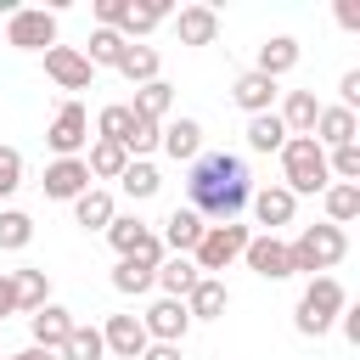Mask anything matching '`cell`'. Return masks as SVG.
<instances>
[{
	"mask_svg": "<svg viewBox=\"0 0 360 360\" xmlns=\"http://www.w3.org/2000/svg\"><path fill=\"white\" fill-rule=\"evenodd\" d=\"M6 276H11V292H17V315L22 309L34 315L39 304H51V276L45 270H6Z\"/></svg>",
	"mask_w": 360,
	"mask_h": 360,
	"instance_id": "cell-29",
	"label": "cell"
},
{
	"mask_svg": "<svg viewBox=\"0 0 360 360\" xmlns=\"http://www.w3.org/2000/svg\"><path fill=\"white\" fill-rule=\"evenodd\" d=\"M231 101H236L248 118H259V112H276V101H281V84L248 68V73H236V84H231Z\"/></svg>",
	"mask_w": 360,
	"mask_h": 360,
	"instance_id": "cell-13",
	"label": "cell"
},
{
	"mask_svg": "<svg viewBox=\"0 0 360 360\" xmlns=\"http://www.w3.org/2000/svg\"><path fill=\"white\" fill-rule=\"evenodd\" d=\"M158 68H163L158 45H124V56H118V73H124L135 90H141V84H152V79H163Z\"/></svg>",
	"mask_w": 360,
	"mask_h": 360,
	"instance_id": "cell-25",
	"label": "cell"
},
{
	"mask_svg": "<svg viewBox=\"0 0 360 360\" xmlns=\"http://www.w3.org/2000/svg\"><path fill=\"white\" fill-rule=\"evenodd\" d=\"M124 6L129 0H96V28H118L124 22Z\"/></svg>",
	"mask_w": 360,
	"mask_h": 360,
	"instance_id": "cell-41",
	"label": "cell"
},
{
	"mask_svg": "<svg viewBox=\"0 0 360 360\" xmlns=\"http://www.w3.org/2000/svg\"><path fill=\"white\" fill-rule=\"evenodd\" d=\"M169 17H174V11H169V0H141V6L129 0V6H124V22H118V34H124L129 45H146V34H152V28H163Z\"/></svg>",
	"mask_w": 360,
	"mask_h": 360,
	"instance_id": "cell-20",
	"label": "cell"
},
{
	"mask_svg": "<svg viewBox=\"0 0 360 360\" xmlns=\"http://www.w3.org/2000/svg\"><path fill=\"white\" fill-rule=\"evenodd\" d=\"M202 214H191V208H169V219H163V231H158V242H163V253H174V259H191V248L202 242Z\"/></svg>",
	"mask_w": 360,
	"mask_h": 360,
	"instance_id": "cell-14",
	"label": "cell"
},
{
	"mask_svg": "<svg viewBox=\"0 0 360 360\" xmlns=\"http://www.w3.org/2000/svg\"><path fill=\"white\" fill-rule=\"evenodd\" d=\"M6 315H17V292H11V276L0 270V321H6Z\"/></svg>",
	"mask_w": 360,
	"mask_h": 360,
	"instance_id": "cell-43",
	"label": "cell"
},
{
	"mask_svg": "<svg viewBox=\"0 0 360 360\" xmlns=\"http://www.w3.org/2000/svg\"><path fill=\"white\" fill-rule=\"evenodd\" d=\"M112 287L129 292V298H141V292H152V270L135 264V259H118V264H112Z\"/></svg>",
	"mask_w": 360,
	"mask_h": 360,
	"instance_id": "cell-38",
	"label": "cell"
},
{
	"mask_svg": "<svg viewBox=\"0 0 360 360\" xmlns=\"http://www.w3.org/2000/svg\"><path fill=\"white\" fill-rule=\"evenodd\" d=\"M338 107H349V112L360 107V68H349V73L338 79Z\"/></svg>",
	"mask_w": 360,
	"mask_h": 360,
	"instance_id": "cell-40",
	"label": "cell"
},
{
	"mask_svg": "<svg viewBox=\"0 0 360 360\" xmlns=\"http://www.w3.org/2000/svg\"><path fill=\"white\" fill-rule=\"evenodd\" d=\"M101 343H107V354H118V360H141V349H146L152 338H146L141 315H107V326H101Z\"/></svg>",
	"mask_w": 360,
	"mask_h": 360,
	"instance_id": "cell-17",
	"label": "cell"
},
{
	"mask_svg": "<svg viewBox=\"0 0 360 360\" xmlns=\"http://www.w3.org/2000/svg\"><path fill=\"white\" fill-rule=\"evenodd\" d=\"M309 141L321 146V152H332V146H349V141H360V118L349 112V107H321V118H315V129H309Z\"/></svg>",
	"mask_w": 360,
	"mask_h": 360,
	"instance_id": "cell-15",
	"label": "cell"
},
{
	"mask_svg": "<svg viewBox=\"0 0 360 360\" xmlns=\"http://www.w3.org/2000/svg\"><path fill=\"white\" fill-rule=\"evenodd\" d=\"M17 186H22V152L0 141V197H11Z\"/></svg>",
	"mask_w": 360,
	"mask_h": 360,
	"instance_id": "cell-39",
	"label": "cell"
},
{
	"mask_svg": "<svg viewBox=\"0 0 360 360\" xmlns=\"http://www.w3.org/2000/svg\"><path fill=\"white\" fill-rule=\"evenodd\" d=\"M349 309V292L338 276H309V287L298 292V309H292V326L298 338H326L338 326V315Z\"/></svg>",
	"mask_w": 360,
	"mask_h": 360,
	"instance_id": "cell-2",
	"label": "cell"
},
{
	"mask_svg": "<svg viewBox=\"0 0 360 360\" xmlns=\"http://www.w3.org/2000/svg\"><path fill=\"white\" fill-rule=\"evenodd\" d=\"M248 236H253V231H248V225H236V219H231V225H208V231H202V242L191 248L197 276H219L225 264H236V259H242V248H248Z\"/></svg>",
	"mask_w": 360,
	"mask_h": 360,
	"instance_id": "cell-5",
	"label": "cell"
},
{
	"mask_svg": "<svg viewBox=\"0 0 360 360\" xmlns=\"http://www.w3.org/2000/svg\"><path fill=\"white\" fill-rule=\"evenodd\" d=\"M112 214H118V202H112V191H101V186H90L84 197H73V219H79L84 231H107Z\"/></svg>",
	"mask_w": 360,
	"mask_h": 360,
	"instance_id": "cell-27",
	"label": "cell"
},
{
	"mask_svg": "<svg viewBox=\"0 0 360 360\" xmlns=\"http://www.w3.org/2000/svg\"><path fill=\"white\" fill-rule=\"evenodd\" d=\"M321 202H326V225H338V231L360 219V186H338V180H332V186L321 191Z\"/></svg>",
	"mask_w": 360,
	"mask_h": 360,
	"instance_id": "cell-30",
	"label": "cell"
},
{
	"mask_svg": "<svg viewBox=\"0 0 360 360\" xmlns=\"http://www.w3.org/2000/svg\"><path fill=\"white\" fill-rule=\"evenodd\" d=\"M129 129H135V112H129V101H112V107H101L96 112V141H129Z\"/></svg>",
	"mask_w": 360,
	"mask_h": 360,
	"instance_id": "cell-35",
	"label": "cell"
},
{
	"mask_svg": "<svg viewBox=\"0 0 360 360\" xmlns=\"http://www.w3.org/2000/svg\"><path fill=\"white\" fill-rule=\"evenodd\" d=\"M0 360H6V354H0Z\"/></svg>",
	"mask_w": 360,
	"mask_h": 360,
	"instance_id": "cell-47",
	"label": "cell"
},
{
	"mask_svg": "<svg viewBox=\"0 0 360 360\" xmlns=\"http://www.w3.org/2000/svg\"><path fill=\"white\" fill-rule=\"evenodd\" d=\"M6 45H17V51H51V45H56V11H45V6H17V11L6 17Z\"/></svg>",
	"mask_w": 360,
	"mask_h": 360,
	"instance_id": "cell-6",
	"label": "cell"
},
{
	"mask_svg": "<svg viewBox=\"0 0 360 360\" xmlns=\"http://www.w3.org/2000/svg\"><path fill=\"white\" fill-rule=\"evenodd\" d=\"M242 259H248V270L259 276V281H287L292 276V259H287V242L281 236H248V248H242Z\"/></svg>",
	"mask_w": 360,
	"mask_h": 360,
	"instance_id": "cell-9",
	"label": "cell"
},
{
	"mask_svg": "<svg viewBox=\"0 0 360 360\" xmlns=\"http://www.w3.org/2000/svg\"><path fill=\"white\" fill-rule=\"evenodd\" d=\"M298 56H304V45H298L292 34H270V39L259 45V56H253V73H264V79L281 84V73H292Z\"/></svg>",
	"mask_w": 360,
	"mask_h": 360,
	"instance_id": "cell-19",
	"label": "cell"
},
{
	"mask_svg": "<svg viewBox=\"0 0 360 360\" xmlns=\"http://www.w3.org/2000/svg\"><path fill=\"white\" fill-rule=\"evenodd\" d=\"M338 326H343V338H349V343H360V309H343V315H338Z\"/></svg>",
	"mask_w": 360,
	"mask_h": 360,
	"instance_id": "cell-45",
	"label": "cell"
},
{
	"mask_svg": "<svg viewBox=\"0 0 360 360\" xmlns=\"http://www.w3.org/2000/svg\"><path fill=\"white\" fill-rule=\"evenodd\" d=\"M343 253H349V231H338V225H304V231L287 242L292 276H298V270H304V276H332V270L343 264Z\"/></svg>",
	"mask_w": 360,
	"mask_h": 360,
	"instance_id": "cell-3",
	"label": "cell"
},
{
	"mask_svg": "<svg viewBox=\"0 0 360 360\" xmlns=\"http://www.w3.org/2000/svg\"><path fill=\"white\" fill-rule=\"evenodd\" d=\"M39 186H45V197H51V202H73V197H84V191H90V169H84V158H51Z\"/></svg>",
	"mask_w": 360,
	"mask_h": 360,
	"instance_id": "cell-10",
	"label": "cell"
},
{
	"mask_svg": "<svg viewBox=\"0 0 360 360\" xmlns=\"http://www.w3.org/2000/svg\"><path fill=\"white\" fill-rule=\"evenodd\" d=\"M45 79L62 84V90H90V84H96V68L84 62L79 45H51V51H45Z\"/></svg>",
	"mask_w": 360,
	"mask_h": 360,
	"instance_id": "cell-8",
	"label": "cell"
},
{
	"mask_svg": "<svg viewBox=\"0 0 360 360\" xmlns=\"http://www.w3.org/2000/svg\"><path fill=\"white\" fill-rule=\"evenodd\" d=\"M253 219L264 225V236H276L281 225H292V214H298V197L287 191V186H264V191H253Z\"/></svg>",
	"mask_w": 360,
	"mask_h": 360,
	"instance_id": "cell-16",
	"label": "cell"
},
{
	"mask_svg": "<svg viewBox=\"0 0 360 360\" xmlns=\"http://www.w3.org/2000/svg\"><path fill=\"white\" fill-rule=\"evenodd\" d=\"M141 326H146V338H152V343H186L191 315H186V304H180V298H158V304L141 315Z\"/></svg>",
	"mask_w": 360,
	"mask_h": 360,
	"instance_id": "cell-11",
	"label": "cell"
},
{
	"mask_svg": "<svg viewBox=\"0 0 360 360\" xmlns=\"http://www.w3.org/2000/svg\"><path fill=\"white\" fill-rule=\"evenodd\" d=\"M129 112H135V118H152V124H169V112H174V84H169V79L141 84L135 101H129Z\"/></svg>",
	"mask_w": 360,
	"mask_h": 360,
	"instance_id": "cell-24",
	"label": "cell"
},
{
	"mask_svg": "<svg viewBox=\"0 0 360 360\" xmlns=\"http://www.w3.org/2000/svg\"><path fill=\"white\" fill-rule=\"evenodd\" d=\"M338 22L354 34V28H360V6H354V0H338Z\"/></svg>",
	"mask_w": 360,
	"mask_h": 360,
	"instance_id": "cell-44",
	"label": "cell"
},
{
	"mask_svg": "<svg viewBox=\"0 0 360 360\" xmlns=\"http://www.w3.org/2000/svg\"><path fill=\"white\" fill-rule=\"evenodd\" d=\"M281 186H287L292 197H315V191L332 186L326 152H321L309 135H287V146H281Z\"/></svg>",
	"mask_w": 360,
	"mask_h": 360,
	"instance_id": "cell-4",
	"label": "cell"
},
{
	"mask_svg": "<svg viewBox=\"0 0 360 360\" xmlns=\"http://www.w3.org/2000/svg\"><path fill=\"white\" fill-rule=\"evenodd\" d=\"M158 152H169L174 163H197V158H202V124H197V118H169Z\"/></svg>",
	"mask_w": 360,
	"mask_h": 360,
	"instance_id": "cell-21",
	"label": "cell"
},
{
	"mask_svg": "<svg viewBox=\"0 0 360 360\" xmlns=\"http://www.w3.org/2000/svg\"><path fill=\"white\" fill-rule=\"evenodd\" d=\"M180 304H186V315H191V321H219V315L231 309V287H225L219 276H202Z\"/></svg>",
	"mask_w": 360,
	"mask_h": 360,
	"instance_id": "cell-22",
	"label": "cell"
},
{
	"mask_svg": "<svg viewBox=\"0 0 360 360\" xmlns=\"http://www.w3.org/2000/svg\"><path fill=\"white\" fill-rule=\"evenodd\" d=\"M101 354H107V343H101V326H84V321H73L68 343L56 349V360H101Z\"/></svg>",
	"mask_w": 360,
	"mask_h": 360,
	"instance_id": "cell-33",
	"label": "cell"
},
{
	"mask_svg": "<svg viewBox=\"0 0 360 360\" xmlns=\"http://www.w3.org/2000/svg\"><path fill=\"white\" fill-rule=\"evenodd\" d=\"M169 22H174V39L180 45H214L219 39V11L214 6H180Z\"/></svg>",
	"mask_w": 360,
	"mask_h": 360,
	"instance_id": "cell-18",
	"label": "cell"
},
{
	"mask_svg": "<svg viewBox=\"0 0 360 360\" xmlns=\"http://www.w3.org/2000/svg\"><path fill=\"white\" fill-rule=\"evenodd\" d=\"M141 360H180V343H146Z\"/></svg>",
	"mask_w": 360,
	"mask_h": 360,
	"instance_id": "cell-42",
	"label": "cell"
},
{
	"mask_svg": "<svg viewBox=\"0 0 360 360\" xmlns=\"http://www.w3.org/2000/svg\"><path fill=\"white\" fill-rule=\"evenodd\" d=\"M146 231H152V225H146L141 214H112V225H107V242H112V253H118V259H129V253L146 242Z\"/></svg>",
	"mask_w": 360,
	"mask_h": 360,
	"instance_id": "cell-32",
	"label": "cell"
},
{
	"mask_svg": "<svg viewBox=\"0 0 360 360\" xmlns=\"http://www.w3.org/2000/svg\"><path fill=\"white\" fill-rule=\"evenodd\" d=\"M186 208L202 214V225H231L253 202V174L236 152H202L186 174Z\"/></svg>",
	"mask_w": 360,
	"mask_h": 360,
	"instance_id": "cell-1",
	"label": "cell"
},
{
	"mask_svg": "<svg viewBox=\"0 0 360 360\" xmlns=\"http://www.w3.org/2000/svg\"><path fill=\"white\" fill-rule=\"evenodd\" d=\"M34 242V219L22 208H0V253H22Z\"/></svg>",
	"mask_w": 360,
	"mask_h": 360,
	"instance_id": "cell-36",
	"label": "cell"
},
{
	"mask_svg": "<svg viewBox=\"0 0 360 360\" xmlns=\"http://www.w3.org/2000/svg\"><path fill=\"white\" fill-rule=\"evenodd\" d=\"M197 281H202V276H197V264H191V259H174V253L152 270V287H163V298H186Z\"/></svg>",
	"mask_w": 360,
	"mask_h": 360,
	"instance_id": "cell-28",
	"label": "cell"
},
{
	"mask_svg": "<svg viewBox=\"0 0 360 360\" xmlns=\"http://www.w3.org/2000/svg\"><path fill=\"white\" fill-rule=\"evenodd\" d=\"M248 146H253V152H281V146H287V129H281V118H276V112H259V118H248Z\"/></svg>",
	"mask_w": 360,
	"mask_h": 360,
	"instance_id": "cell-37",
	"label": "cell"
},
{
	"mask_svg": "<svg viewBox=\"0 0 360 360\" xmlns=\"http://www.w3.org/2000/svg\"><path fill=\"white\" fill-rule=\"evenodd\" d=\"M124 34L118 28H90V45H84V62L90 68H118V56H124Z\"/></svg>",
	"mask_w": 360,
	"mask_h": 360,
	"instance_id": "cell-34",
	"label": "cell"
},
{
	"mask_svg": "<svg viewBox=\"0 0 360 360\" xmlns=\"http://www.w3.org/2000/svg\"><path fill=\"white\" fill-rule=\"evenodd\" d=\"M276 118H281V129H287V135H309V129H315V118H321V101H315V90H281V107H276Z\"/></svg>",
	"mask_w": 360,
	"mask_h": 360,
	"instance_id": "cell-23",
	"label": "cell"
},
{
	"mask_svg": "<svg viewBox=\"0 0 360 360\" xmlns=\"http://www.w3.org/2000/svg\"><path fill=\"white\" fill-rule=\"evenodd\" d=\"M6 360H56V354H51V349H34V343H28V349H17V354H6Z\"/></svg>",
	"mask_w": 360,
	"mask_h": 360,
	"instance_id": "cell-46",
	"label": "cell"
},
{
	"mask_svg": "<svg viewBox=\"0 0 360 360\" xmlns=\"http://www.w3.org/2000/svg\"><path fill=\"white\" fill-rule=\"evenodd\" d=\"M68 332H73V309L56 304V298L39 304V309L28 315V338H34V349H51V354H56V349L68 343Z\"/></svg>",
	"mask_w": 360,
	"mask_h": 360,
	"instance_id": "cell-12",
	"label": "cell"
},
{
	"mask_svg": "<svg viewBox=\"0 0 360 360\" xmlns=\"http://www.w3.org/2000/svg\"><path fill=\"white\" fill-rule=\"evenodd\" d=\"M124 163H129V152H124L118 141H90V158H84L90 180H118V174H124Z\"/></svg>",
	"mask_w": 360,
	"mask_h": 360,
	"instance_id": "cell-31",
	"label": "cell"
},
{
	"mask_svg": "<svg viewBox=\"0 0 360 360\" xmlns=\"http://www.w3.org/2000/svg\"><path fill=\"white\" fill-rule=\"evenodd\" d=\"M84 141H90V112H84V101H62L56 118H51V129H45V146H51L56 158H79Z\"/></svg>",
	"mask_w": 360,
	"mask_h": 360,
	"instance_id": "cell-7",
	"label": "cell"
},
{
	"mask_svg": "<svg viewBox=\"0 0 360 360\" xmlns=\"http://www.w3.org/2000/svg\"><path fill=\"white\" fill-rule=\"evenodd\" d=\"M118 186H124V197H129V202H146V197H158L163 174H158V163H152V158H129V163H124V174H118Z\"/></svg>",
	"mask_w": 360,
	"mask_h": 360,
	"instance_id": "cell-26",
	"label": "cell"
}]
</instances>
